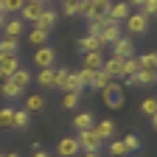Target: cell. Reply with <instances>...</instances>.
I'll list each match as a JSON object with an SVG mask.
<instances>
[{
  "mask_svg": "<svg viewBox=\"0 0 157 157\" xmlns=\"http://www.w3.org/2000/svg\"><path fill=\"white\" fill-rule=\"evenodd\" d=\"M9 78H11V82H14V84H17L20 90H25V87H28V82H31V73H28L25 67H20V70H14V73H11Z\"/></svg>",
  "mask_w": 157,
  "mask_h": 157,
  "instance_id": "22",
  "label": "cell"
},
{
  "mask_svg": "<svg viewBox=\"0 0 157 157\" xmlns=\"http://www.w3.org/2000/svg\"><path fill=\"white\" fill-rule=\"evenodd\" d=\"M157 82V70H137L132 76V84H154Z\"/></svg>",
  "mask_w": 157,
  "mask_h": 157,
  "instance_id": "20",
  "label": "cell"
},
{
  "mask_svg": "<svg viewBox=\"0 0 157 157\" xmlns=\"http://www.w3.org/2000/svg\"><path fill=\"white\" fill-rule=\"evenodd\" d=\"M82 157H98V151H82Z\"/></svg>",
  "mask_w": 157,
  "mask_h": 157,
  "instance_id": "43",
  "label": "cell"
},
{
  "mask_svg": "<svg viewBox=\"0 0 157 157\" xmlns=\"http://www.w3.org/2000/svg\"><path fill=\"white\" fill-rule=\"evenodd\" d=\"M78 51H82V53H90V51H98V53H101V48H104V42H101V39H98V36H82V39H78Z\"/></svg>",
  "mask_w": 157,
  "mask_h": 157,
  "instance_id": "12",
  "label": "cell"
},
{
  "mask_svg": "<svg viewBox=\"0 0 157 157\" xmlns=\"http://www.w3.org/2000/svg\"><path fill=\"white\" fill-rule=\"evenodd\" d=\"M109 82H112V78H109L104 70H95V73H93V84H90V87H93V90H104Z\"/></svg>",
  "mask_w": 157,
  "mask_h": 157,
  "instance_id": "30",
  "label": "cell"
},
{
  "mask_svg": "<svg viewBox=\"0 0 157 157\" xmlns=\"http://www.w3.org/2000/svg\"><path fill=\"white\" fill-rule=\"evenodd\" d=\"M124 23H126V31L135 34V36H140V34L149 31V17H143L140 11H132V14L124 20Z\"/></svg>",
  "mask_w": 157,
  "mask_h": 157,
  "instance_id": "4",
  "label": "cell"
},
{
  "mask_svg": "<svg viewBox=\"0 0 157 157\" xmlns=\"http://www.w3.org/2000/svg\"><path fill=\"white\" fill-rule=\"evenodd\" d=\"M107 25H112V20H109V14H104V17H95V20H87V34L90 36H98Z\"/></svg>",
  "mask_w": 157,
  "mask_h": 157,
  "instance_id": "13",
  "label": "cell"
},
{
  "mask_svg": "<svg viewBox=\"0 0 157 157\" xmlns=\"http://www.w3.org/2000/svg\"><path fill=\"white\" fill-rule=\"evenodd\" d=\"M101 65H104V53H98V51H90V53H84V70H101Z\"/></svg>",
  "mask_w": 157,
  "mask_h": 157,
  "instance_id": "14",
  "label": "cell"
},
{
  "mask_svg": "<svg viewBox=\"0 0 157 157\" xmlns=\"http://www.w3.org/2000/svg\"><path fill=\"white\" fill-rule=\"evenodd\" d=\"M101 70L112 78V82H115V78H124V59H118V56H107V59H104V65H101Z\"/></svg>",
  "mask_w": 157,
  "mask_h": 157,
  "instance_id": "7",
  "label": "cell"
},
{
  "mask_svg": "<svg viewBox=\"0 0 157 157\" xmlns=\"http://www.w3.org/2000/svg\"><path fill=\"white\" fill-rule=\"evenodd\" d=\"M76 78H78V82H82V87H90L93 84V70H76Z\"/></svg>",
  "mask_w": 157,
  "mask_h": 157,
  "instance_id": "37",
  "label": "cell"
},
{
  "mask_svg": "<svg viewBox=\"0 0 157 157\" xmlns=\"http://www.w3.org/2000/svg\"><path fill=\"white\" fill-rule=\"evenodd\" d=\"M3 157H20V154H17V151H9V154H3Z\"/></svg>",
  "mask_w": 157,
  "mask_h": 157,
  "instance_id": "46",
  "label": "cell"
},
{
  "mask_svg": "<svg viewBox=\"0 0 157 157\" xmlns=\"http://www.w3.org/2000/svg\"><path fill=\"white\" fill-rule=\"evenodd\" d=\"M126 3H129V6H137V9H143V6H146V0H126Z\"/></svg>",
  "mask_w": 157,
  "mask_h": 157,
  "instance_id": "41",
  "label": "cell"
},
{
  "mask_svg": "<svg viewBox=\"0 0 157 157\" xmlns=\"http://www.w3.org/2000/svg\"><path fill=\"white\" fill-rule=\"evenodd\" d=\"M28 42H31L34 48H42V45H48V34L39 31V28H34V31L28 34Z\"/></svg>",
  "mask_w": 157,
  "mask_h": 157,
  "instance_id": "31",
  "label": "cell"
},
{
  "mask_svg": "<svg viewBox=\"0 0 157 157\" xmlns=\"http://www.w3.org/2000/svg\"><path fill=\"white\" fill-rule=\"evenodd\" d=\"M6 20H9V14H6V11H0V31H3V25H6Z\"/></svg>",
  "mask_w": 157,
  "mask_h": 157,
  "instance_id": "42",
  "label": "cell"
},
{
  "mask_svg": "<svg viewBox=\"0 0 157 157\" xmlns=\"http://www.w3.org/2000/svg\"><path fill=\"white\" fill-rule=\"evenodd\" d=\"M45 9H48V6L42 3V0H25L23 9H20V20H23V23H36L39 14H42Z\"/></svg>",
  "mask_w": 157,
  "mask_h": 157,
  "instance_id": "3",
  "label": "cell"
},
{
  "mask_svg": "<svg viewBox=\"0 0 157 157\" xmlns=\"http://www.w3.org/2000/svg\"><path fill=\"white\" fill-rule=\"evenodd\" d=\"M0 93H3L6 98H20V95H23V90H20L14 82H11V78H9V82H3V84H0Z\"/></svg>",
  "mask_w": 157,
  "mask_h": 157,
  "instance_id": "28",
  "label": "cell"
},
{
  "mask_svg": "<svg viewBox=\"0 0 157 157\" xmlns=\"http://www.w3.org/2000/svg\"><path fill=\"white\" fill-rule=\"evenodd\" d=\"M137 70H140V62H137V56H129V59H124V78H132Z\"/></svg>",
  "mask_w": 157,
  "mask_h": 157,
  "instance_id": "27",
  "label": "cell"
},
{
  "mask_svg": "<svg viewBox=\"0 0 157 157\" xmlns=\"http://www.w3.org/2000/svg\"><path fill=\"white\" fill-rule=\"evenodd\" d=\"M25 109H28V112H45V98L39 95V93L28 95V98H25Z\"/></svg>",
  "mask_w": 157,
  "mask_h": 157,
  "instance_id": "21",
  "label": "cell"
},
{
  "mask_svg": "<svg viewBox=\"0 0 157 157\" xmlns=\"http://www.w3.org/2000/svg\"><path fill=\"white\" fill-rule=\"evenodd\" d=\"M23 3H25V0H3V11L6 14H20Z\"/></svg>",
  "mask_w": 157,
  "mask_h": 157,
  "instance_id": "35",
  "label": "cell"
},
{
  "mask_svg": "<svg viewBox=\"0 0 157 157\" xmlns=\"http://www.w3.org/2000/svg\"><path fill=\"white\" fill-rule=\"evenodd\" d=\"M137 62H140V70H157V53L149 51L143 56H137Z\"/></svg>",
  "mask_w": 157,
  "mask_h": 157,
  "instance_id": "26",
  "label": "cell"
},
{
  "mask_svg": "<svg viewBox=\"0 0 157 157\" xmlns=\"http://www.w3.org/2000/svg\"><path fill=\"white\" fill-rule=\"evenodd\" d=\"M93 124H95V118H93V112H78L76 118H73V126L82 132V129H93Z\"/></svg>",
  "mask_w": 157,
  "mask_h": 157,
  "instance_id": "19",
  "label": "cell"
},
{
  "mask_svg": "<svg viewBox=\"0 0 157 157\" xmlns=\"http://www.w3.org/2000/svg\"><path fill=\"white\" fill-rule=\"evenodd\" d=\"M0 11H3V0H0Z\"/></svg>",
  "mask_w": 157,
  "mask_h": 157,
  "instance_id": "48",
  "label": "cell"
},
{
  "mask_svg": "<svg viewBox=\"0 0 157 157\" xmlns=\"http://www.w3.org/2000/svg\"><path fill=\"white\" fill-rule=\"evenodd\" d=\"M20 34H23V20H20V17L6 20V25H3V36H14V39H20Z\"/></svg>",
  "mask_w": 157,
  "mask_h": 157,
  "instance_id": "17",
  "label": "cell"
},
{
  "mask_svg": "<svg viewBox=\"0 0 157 157\" xmlns=\"http://www.w3.org/2000/svg\"><path fill=\"white\" fill-rule=\"evenodd\" d=\"M0 129H14V107L0 109Z\"/></svg>",
  "mask_w": 157,
  "mask_h": 157,
  "instance_id": "25",
  "label": "cell"
},
{
  "mask_svg": "<svg viewBox=\"0 0 157 157\" xmlns=\"http://www.w3.org/2000/svg\"><path fill=\"white\" fill-rule=\"evenodd\" d=\"M124 146H126V149H129V154H132V151H137V149L143 146V140H140V135H135V132H129V135L124 137Z\"/></svg>",
  "mask_w": 157,
  "mask_h": 157,
  "instance_id": "33",
  "label": "cell"
},
{
  "mask_svg": "<svg viewBox=\"0 0 157 157\" xmlns=\"http://www.w3.org/2000/svg\"><path fill=\"white\" fill-rule=\"evenodd\" d=\"M56 17H59V14H56L53 9H45L42 14H39V20L34 23V28H39V31H45V34H48V31L56 25Z\"/></svg>",
  "mask_w": 157,
  "mask_h": 157,
  "instance_id": "11",
  "label": "cell"
},
{
  "mask_svg": "<svg viewBox=\"0 0 157 157\" xmlns=\"http://www.w3.org/2000/svg\"><path fill=\"white\" fill-rule=\"evenodd\" d=\"M36 82H39V87H45V90H51V87H53V67H45V70H39V76H36Z\"/></svg>",
  "mask_w": 157,
  "mask_h": 157,
  "instance_id": "32",
  "label": "cell"
},
{
  "mask_svg": "<svg viewBox=\"0 0 157 157\" xmlns=\"http://www.w3.org/2000/svg\"><path fill=\"white\" fill-rule=\"evenodd\" d=\"M31 157H51V154H48L45 149H34V154H31Z\"/></svg>",
  "mask_w": 157,
  "mask_h": 157,
  "instance_id": "40",
  "label": "cell"
},
{
  "mask_svg": "<svg viewBox=\"0 0 157 157\" xmlns=\"http://www.w3.org/2000/svg\"><path fill=\"white\" fill-rule=\"evenodd\" d=\"M98 39H101V42L104 45H112L115 42V39H121V25H118V23H112V25H107L101 34H98Z\"/></svg>",
  "mask_w": 157,
  "mask_h": 157,
  "instance_id": "16",
  "label": "cell"
},
{
  "mask_svg": "<svg viewBox=\"0 0 157 157\" xmlns=\"http://www.w3.org/2000/svg\"><path fill=\"white\" fill-rule=\"evenodd\" d=\"M62 3H78V0H62Z\"/></svg>",
  "mask_w": 157,
  "mask_h": 157,
  "instance_id": "47",
  "label": "cell"
},
{
  "mask_svg": "<svg viewBox=\"0 0 157 157\" xmlns=\"http://www.w3.org/2000/svg\"><path fill=\"white\" fill-rule=\"evenodd\" d=\"M78 151H82V149H78V140H76V137H62V140L56 143V154L59 157H76Z\"/></svg>",
  "mask_w": 157,
  "mask_h": 157,
  "instance_id": "8",
  "label": "cell"
},
{
  "mask_svg": "<svg viewBox=\"0 0 157 157\" xmlns=\"http://www.w3.org/2000/svg\"><path fill=\"white\" fill-rule=\"evenodd\" d=\"M3 82H9V76H6V73H0V84H3Z\"/></svg>",
  "mask_w": 157,
  "mask_h": 157,
  "instance_id": "45",
  "label": "cell"
},
{
  "mask_svg": "<svg viewBox=\"0 0 157 157\" xmlns=\"http://www.w3.org/2000/svg\"><path fill=\"white\" fill-rule=\"evenodd\" d=\"M76 104H78V93H62V107L65 109H76Z\"/></svg>",
  "mask_w": 157,
  "mask_h": 157,
  "instance_id": "34",
  "label": "cell"
},
{
  "mask_svg": "<svg viewBox=\"0 0 157 157\" xmlns=\"http://www.w3.org/2000/svg\"><path fill=\"white\" fill-rule=\"evenodd\" d=\"M53 62H56V51H53L51 45H42V48H36V53H34V65H36L39 70H45V67H53Z\"/></svg>",
  "mask_w": 157,
  "mask_h": 157,
  "instance_id": "5",
  "label": "cell"
},
{
  "mask_svg": "<svg viewBox=\"0 0 157 157\" xmlns=\"http://www.w3.org/2000/svg\"><path fill=\"white\" fill-rule=\"evenodd\" d=\"M31 126V112L28 109H14V129H28Z\"/></svg>",
  "mask_w": 157,
  "mask_h": 157,
  "instance_id": "23",
  "label": "cell"
},
{
  "mask_svg": "<svg viewBox=\"0 0 157 157\" xmlns=\"http://www.w3.org/2000/svg\"><path fill=\"white\" fill-rule=\"evenodd\" d=\"M140 14H143V17H154V14H157V0H146V6H143Z\"/></svg>",
  "mask_w": 157,
  "mask_h": 157,
  "instance_id": "39",
  "label": "cell"
},
{
  "mask_svg": "<svg viewBox=\"0 0 157 157\" xmlns=\"http://www.w3.org/2000/svg\"><path fill=\"white\" fill-rule=\"evenodd\" d=\"M76 140H78V149H82V151H101V146H104V140L93 129H82L76 135Z\"/></svg>",
  "mask_w": 157,
  "mask_h": 157,
  "instance_id": "1",
  "label": "cell"
},
{
  "mask_svg": "<svg viewBox=\"0 0 157 157\" xmlns=\"http://www.w3.org/2000/svg\"><path fill=\"white\" fill-rule=\"evenodd\" d=\"M107 149H109V154H112V157H129V149L124 146V140H109V143H107Z\"/></svg>",
  "mask_w": 157,
  "mask_h": 157,
  "instance_id": "29",
  "label": "cell"
},
{
  "mask_svg": "<svg viewBox=\"0 0 157 157\" xmlns=\"http://www.w3.org/2000/svg\"><path fill=\"white\" fill-rule=\"evenodd\" d=\"M14 70H20V59H17V56H3V53H0V73L11 76Z\"/></svg>",
  "mask_w": 157,
  "mask_h": 157,
  "instance_id": "18",
  "label": "cell"
},
{
  "mask_svg": "<svg viewBox=\"0 0 157 157\" xmlns=\"http://www.w3.org/2000/svg\"><path fill=\"white\" fill-rule=\"evenodd\" d=\"M45 3H53V0H45Z\"/></svg>",
  "mask_w": 157,
  "mask_h": 157,
  "instance_id": "49",
  "label": "cell"
},
{
  "mask_svg": "<svg viewBox=\"0 0 157 157\" xmlns=\"http://www.w3.org/2000/svg\"><path fill=\"white\" fill-rule=\"evenodd\" d=\"M101 93H104V104H107L109 109H121V107H124V90H121V84H118V82H109Z\"/></svg>",
  "mask_w": 157,
  "mask_h": 157,
  "instance_id": "2",
  "label": "cell"
},
{
  "mask_svg": "<svg viewBox=\"0 0 157 157\" xmlns=\"http://www.w3.org/2000/svg\"><path fill=\"white\" fill-rule=\"evenodd\" d=\"M112 56H118V59H129V56H135V42H132V36L115 39V42H112Z\"/></svg>",
  "mask_w": 157,
  "mask_h": 157,
  "instance_id": "6",
  "label": "cell"
},
{
  "mask_svg": "<svg viewBox=\"0 0 157 157\" xmlns=\"http://www.w3.org/2000/svg\"><path fill=\"white\" fill-rule=\"evenodd\" d=\"M93 132L101 137L104 143H107V140H115V124L109 121V118H107V121H95V124H93Z\"/></svg>",
  "mask_w": 157,
  "mask_h": 157,
  "instance_id": "9",
  "label": "cell"
},
{
  "mask_svg": "<svg viewBox=\"0 0 157 157\" xmlns=\"http://www.w3.org/2000/svg\"><path fill=\"white\" fill-rule=\"evenodd\" d=\"M140 109H143V112H146V115L151 118V115L157 112V98H154V95H149V98H143V104H140Z\"/></svg>",
  "mask_w": 157,
  "mask_h": 157,
  "instance_id": "36",
  "label": "cell"
},
{
  "mask_svg": "<svg viewBox=\"0 0 157 157\" xmlns=\"http://www.w3.org/2000/svg\"><path fill=\"white\" fill-rule=\"evenodd\" d=\"M90 6H93V14H90V20H95V17H104L107 11H109V0H90Z\"/></svg>",
  "mask_w": 157,
  "mask_h": 157,
  "instance_id": "24",
  "label": "cell"
},
{
  "mask_svg": "<svg viewBox=\"0 0 157 157\" xmlns=\"http://www.w3.org/2000/svg\"><path fill=\"white\" fill-rule=\"evenodd\" d=\"M107 14H109V20H112V23H121V20H126V17L132 14V6L126 3V0H121V3H112Z\"/></svg>",
  "mask_w": 157,
  "mask_h": 157,
  "instance_id": "10",
  "label": "cell"
},
{
  "mask_svg": "<svg viewBox=\"0 0 157 157\" xmlns=\"http://www.w3.org/2000/svg\"><path fill=\"white\" fill-rule=\"evenodd\" d=\"M151 126H154V129H157V112H154V115H151Z\"/></svg>",
  "mask_w": 157,
  "mask_h": 157,
  "instance_id": "44",
  "label": "cell"
},
{
  "mask_svg": "<svg viewBox=\"0 0 157 157\" xmlns=\"http://www.w3.org/2000/svg\"><path fill=\"white\" fill-rule=\"evenodd\" d=\"M0 53L3 56H17L20 53V42L14 36H0Z\"/></svg>",
  "mask_w": 157,
  "mask_h": 157,
  "instance_id": "15",
  "label": "cell"
},
{
  "mask_svg": "<svg viewBox=\"0 0 157 157\" xmlns=\"http://www.w3.org/2000/svg\"><path fill=\"white\" fill-rule=\"evenodd\" d=\"M76 14H82V17H87V20H90V14H93V6H90V0H78V6H76Z\"/></svg>",
  "mask_w": 157,
  "mask_h": 157,
  "instance_id": "38",
  "label": "cell"
},
{
  "mask_svg": "<svg viewBox=\"0 0 157 157\" xmlns=\"http://www.w3.org/2000/svg\"><path fill=\"white\" fill-rule=\"evenodd\" d=\"M42 3H45V0H42Z\"/></svg>",
  "mask_w": 157,
  "mask_h": 157,
  "instance_id": "50",
  "label": "cell"
}]
</instances>
